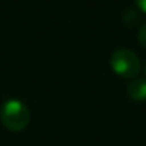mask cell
Instances as JSON below:
<instances>
[{"label":"cell","instance_id":"cell-1","mask_svg":"<svg viewBox=\"0 0 146 146\" xmlns=\"http://www.w3.org/2000/svg\"><path fill=\"white\" fill-rule=\"evenodd\" d=\"M29 120V108L20 99H6L0 105V122L6 129L12 132H20L27 127Z\"/></svg>","mask_w":146,"mask_h":146},{"label":"cell","instance_id":"cell-4","mask_svg":"<svg viewBox=\"0 0 146 146\" xmlns=\"http://www.w3.org/2000/svg\"><path fill=\"white\" fill-rule=\"evenodd\" d=\"M123 20H125V23H126L127 26H135V25L139 22V15H137L135 10L129 9V10L125 13V16H123Z\"/></svg>","mask_w":146,"mask_h":146},{"label":"cell","instance_id":"cell-2","mask_svg":"<svg viewBox=\"0 0 146 146\" xmlns=\"http://www.w3.org/2000/svg\"><path fill=\"white\" fill-rule=\"evenodd\" d=\"M112 70L123 79H135L140 73V60L129 49H117L110 56Z\"/></svg>","mask_w":146,"mask_h":146},{"label":"cell","instance_id":"cell-6","mask_svg":"<svg viewBox=\"0 0 146 146\" xmlns=\"http://www.w3.org/2000/svg\"><path fill=\"white\" fill-rule=\"evenodd\" d=\"M135 3L143 13H146V0H135Z\"/></svg>","mask_w":146,"mask_h":146},{"label":"cell","instance_id":"cell-5","mask_svg":"<svg viewBox=\"0 0 146 146\" xmlns=\"http://www.w3.org/2000/svg\"><path fill=\"white\" fill-rule=\"evenodd\" d=\"M137 40L140 43V46L143 49H146V22L139 27V32H137Z\"/></svg>","mask_w":146,"mask_h":146},{"label":"cell","instance_id":"cell-3","mask_svg":"<svg viewBox=\"0 0 146 146\" xmlns=\"http://www.w3.org/2000/svg\"><path fill=\"white\" fill-rule=\"evenodd\" d=\"M127 96L133 102H145L146 100V79L135 78L127 85Z\"/></svg>","mask_w":146,"mask_h":146}]
</instances>
